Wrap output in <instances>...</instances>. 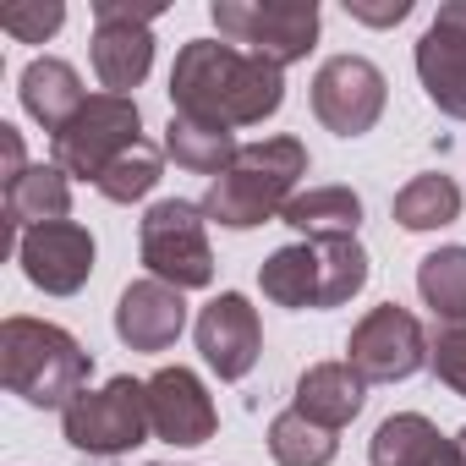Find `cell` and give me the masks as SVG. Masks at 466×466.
<instances>
[{
    "label": "cell",
    "mask_w": 466,
    "mask_h": 466,
    "mask_svg": "<svg viewBox=\"0 0 466 466\" xmlns=\"http://www.w3.org/2000/svg\"><path fill=\"white\" fill-rule=\"evenodd\" d=\"M148 422L165 444H208L219 428V411L192 368H159L148 379Z\"/></svg>",
    "instance_id": "13"
},
{
    "label": "cell",
    "mask_w": 466,
    "mask_h": 466,
    "mask_svg": "<svg viewBox=\"0 0 466 466\" xmlns=\"http://www.w3.org/2000/svg\"><path fill=\"white\" fill-rule=\"evenodd\" d=\"M159 176H165V154L143 137V143H132V148H127V154H121L94 187H99L110 203H137V198H148V192L159 187Z\"/></svg>",
    "instance_id": "27"
},
{
    "label": "cell",
    "mask_w": 466,
    "mask_h": 466,
    "mask_svg": "<svg viewBox=\"0 0 466 466\" xmlns=\"http://www.w3.org/2000/svg\"><path fill=\"white\" fill-rule=\"evenodd\" d=\"M258 286L275 308H319V248L291 242V248L269 253L258 269Z\"/></svg>",
    "instance_id": "21"
},
{
    "label": "cell",
    "mask_w": 466,
    "mask_h": 466,
    "mask_svg": "<svg viewBox=\"0 0 466 466\" xmlns=\"http://www.w3.org/2000/svg\"><path fill=\"white\" fill-rule=\"evenodd\" d=\"M346 17L368 23V28H395L411 17V0H384V6H368V0H346Z\"/></svg>",
    "instance_id": "30"
},
{
    "label": "cell",
    "mask_w": 466,
    "mask_h": 466,
    "mask_svg": "<svg viewBox=\"0 0 466 466\" xmlns=\"http://www.w3.org/2000/svg\"><path fill=\"white\" fill-rule=\"evenodd\" d=\"M187 329V302L165 280H132L116 302V335L132 351H170Z\"/></svg>",
    "instance_id": "14"
},
{
    "label": "cell",
    "mask_w": 466,
    "mask_h": 466,
    "mask_svg": "<svg viewBox=\"0 0 466 466\" xmlns=\"http://www.w3.org/2000/svg\"><path fill=\"white\" fill-rule=\"evenodd\" d=\"M170 105L176 116L214 121V127H258L286 105V72L242 45L192 39L170 66Z\"/></svg>",
    "instance_id": "1"
},
{
    "label": "cell",
    "mask_w": 466,
    "mask_h": 466,
    "mask_svg": "<svg viewBox=\"0 0 466 466\" xmlns=\"http://www.w3.org/2000/svg\"><path fill=\"white\" fill-rule=\"evenodd\" d=\"M346 362H351L368 384H400V379H411V373L428 362V335H422V324H417L406 308L384 302V308H373V313L351 329Z\"/></svg>",
    "instance_id": "10"
},
{
    "label": "cell",
    "mask_w": 466,
    "mask_h": 466,
    "mask_svg": "<svg viewBox=\"0 0 466 466\" xmlns=\"http://www.w3.org/2000/svg\"><path fill=\"white\" fill-rule=\"evenodd\" d=\"M428 368L439 373V384H450L455 395H466V324H444L428 340Z\"/></svg>",
    "instance_id": "29"
},
{
    "label": "cell",
    "mask_w": 466,
    "mask_h": 466,
    "mask_svg": "<svg viewBox=\"0 0 466 466\" xmlns=\"http://www.w3.org/2000/svg\"><path fill=\"white\" fill-rule=\"evenodd\" d=\"M335 450H340V439L329 428L308 422L297 406L269 422V455H275V466H329Z\"/></svg>",
    "instance_id": "25"
},
{
    "label": "cell",
    "mask_w": 466,
    "mask_h": 466,
    "mask_svg": "<svg viewBox=\"0 0 466 466\" xmlns=\"http://www.w3.org/2000/svg\"><path fill=\"white\" fill-rule=\"evenodd\" d=\"M384 99H390V83L368 56H329L313 77V116L335 137L373 132L384 116Z\"/></svg>",
    "instance_id": "9"
},
{
    "label": "cell",
    "mask_w": 466,
    "mask_h": 466,
    "mask_svg": "<svg viewBox=\"0 0 466 466\" xmlns=\"http://www.w3.org/2000/svg\"><path fill=\"white\" fill-rule=\"evenodd\" d=\"M137 248H143L148 280H165V286H176V291H203V286H214V253H208V230H203V208H198V203L159 198V203L143 214Z\"/></svg>",
    "instance_id": "6"
},
{
    "label": "cell",
    "mask_w": 466,
    "mask_h": 466,
    "mask_svg": "<svg viewBox=\"0 0 466 466\" xmlns=\"http://www.w3.org/2000/svg\"><path fill=\"white\" fill-rule=\"evenodd\" d=\"M88 373H94V357L83 351L72 329L28 319V313H12L0 324V384L23 395L28 406L66 411L88 390Z\"/></svg>",
    "instance_id": "2"
},
{
    "label": "cell",
    "mask_w": 466,
    "mask_h": 466,
    "mask_svg": "<svg viewBox=\"0 0 466 466\" xmlns=\"http://www.w3.org/2000/svg\"><path fill=\"white\" fill-rule=\"evenodd\" d=\"M302 176H308V148L297 137L242 143L237 165L208 181L198 208H203V219H214L225 230H253V225H269L286 214Z\"/></svg>",
    "instance_id": "3"
},
{
    "label": "cell",
    "mask_w": 466,
    "mask_h": 466,
    "mask_svg": "<svg viewBox=\"0 0 466 466\" xmlns=\"http://www.w3.org/2000/svg\"><path fill=\"white\" fill-rule=\"evenodd\" d=\"M159 6H127V0H94V72L105 94H127L148 77L154 66V34L148 23Z\"/></svg>",
    "instance_id": "8"
},
{
    "label": "cell",
    "mask_w": 466,
    "mask_h": 466,
    "mask_svg": "<svg viewBox=\"0 0 466 466\" xmlns=\"http://www.w3.org/2000/svg\"><path fill=\"white\" fill-rule=\"evenodd\" d=\"M280 225L302 230L308 242H335V237H357L362 225V198L351 187H308L286 203Z\"/></svg>",
    "instance_id": "19"
},
{
    "label": "cell",
    "mask_w": 466,
    "mask_h": 466,
    "mask_svg": "<svg viewBox=\"0 0 466 466\" xmlns=\"http://www.w3.org/2000/svg\"><path fill=\"white\" fill-rule=\"evenodd\" d=\"M0 159H6V187L17 181V176H28V154H23V132L17 127H0Z\"/></svg>",
    "instance_id": "31"
},
{
    "label": "cell",
    "mask_w": 466,
    "mask_h": 466,
    "mask_svg": "<svg viewBox=\"0 0 466 466\" xmlns=\"http://www.w3.org/2000/svg\"><path fill=\"white\" fill-rule=\"evenodd\" d=\"M165 154L192 170V176H225L230 165H237L242 143L230 127H214V121H192V116H170L165 127Z\"/></svg>",
    "instance_id": "20"
},
{
    "label": "cell",
    "mask_w": 466,
    "mask_h": 466,
    "mask_svg": "<svg viewBox=\"0 0 466 466\" xmlns=\"http://www.w3.org/2000/svg\"><path fill=\"white\" fill-rule=\"evenodd\" d=\"M198 351H203V362H208L225 384L248 379L253 362H258V351H264L258 308H253L242 291H219V297L198 313Z\"/></svg>",
    "instance_id": "12"
},
{
    "label": "cell",
    "mask_w": 466,
    "mask_h": 466,
    "mask_svg": "<svg viewBox=\"0 0 466 466\" xmlns=\"http://www.w3.org/2000/svg\"><path fill=\"white\" fill-rule=\"evenodd\" d=\"M72 214V176L61 165H28V176H17L6 187V225L34 230V225H61Z\"/></svg>",
    "instance_id": "18"
},
{
    "label": "cell",
    "mask_w": 466,
    "mask_h": 466,
    "mask_svg": "<svg viewBox=\"0 0 466 466\" xmlns=\"http://www.w3.org/2000/svg\"><path fill=\"white\" fill-rule=\"evenodd\" d=\"M417 291L444 324H466V248H439L417 264Z\"/></svg>",
    "instance_id": "24"
},
{
    "label": "cell",
    "mask_w": 466,
    "mask_h": 466,
    "mask_svg": "<svg viewBox=\"0 0 466 466\" xmlns=\"http://www.w3.org/2000/svg\"><path fill=\"white\" fill-rule=\"evenodd\" d=\"M208 17L225 45H242V50L275 61L280 72L291 61H308V50L319 45L313 0H214Z\"/></svg>",
    "instance_id": "5"
},
{
    "label": "cell",
    "mask_w": 466,
    "mask_h": 466,
    "mask_svg": "<svg viewBox=\"0 0 466 466\" xmlns=\"http://www.w3.org/2000/svg\"><path fill=\"white\" fill-rule=\"evenodd\" d=\"M362 395H368V379L351 368V362H313L302 379H297V411L329 433H340L357 411H362Z\"/></svg>",
    "instance_id": "15"
},
{
    "label": "cell",
    "mask_w": 466,
    "mask_h": 466,
    "mask_svg": "<svg viewBox=\"0 0 466 466\" xmlns=\"http://www.w3.org/2000/svg\"><path fill=\"white\" fill-rule=\"evenodd\" d=\"M433 28H444V34H461V39H466V0H444L439 17H433Z\"/></svg>",
    "instance_id": "32"
},
{
    "label": "cell",
    "mask_w": 466,
    "mask_h": 466,
    "mask_svg": "<svg viewBox=\"0 0 466 466\" xmlns=\"http://www.w3.org/2000/svg\"><path fill=\"white\" fill-rule=\"evenodd\" d=\"M61 433L72 450L83 455H99V461H116L127 450H137L154 422H148V379H110L99 390H83L66 411H61Z\"/></svg>",
    "instance_id": "4"
},
{
    "label": "cell",
    "mask_w": 466,
    "mask_h": 466,
    "mask_svg": "<svg viewBox=\"0 0 466 466\" xmlns=\"http://www.w3.org/2000/svg\"><path fill=\"white\" fill-rule=\"evenodd\" d=\"M390 214H395V225H406V230H439V225H455V219H461V187H455L450 176H439V170L411 176V181L395 192Z\"/></svg>",
    "instance_id": "23"
},
{
    "label": "cell",
    "mask_w": 466,
    "mask_h": 466,
    "mask_svg": "<svg viewBox=\"0 0 466 466\" xmlns=\"http://www.w3.org/2000/svg\"><path fill=\"white\" fill-rule=\"evenodd\" d=\"M319 248V308H340L368 286V253L357 237H335V242H313Z\"/></svg>",
    "instance_id": "26"
},
{
    "label": "cell",
    "mask_w": 466,
    "mask_h": 466,
    "mask_svg": "<svg viewBox=\"0 0 466 466\" xmlns=\"http://www.w3.org/2000/svg\"><path fill=\"white\" fill-rule=\"evenodd\" d=\"M17 94H23V110H28L45 132H61V127L88 105L77 66L61 61V56H34V61L23 66V88H17Z\"/></svg>",
    "instance_id": "16"
},
{
    "label": "cell",
    "mask_w": 466,
    "mask_h": 466,
    "mask_svg": "<svg viewBox=\"0 0 466 466\" xmlns=\"http://www.w3.org/2000/svg\"><path fill=\"white\" fill-rule=\"evenodd\" d=\"M455 444H461V450H466V428H461V433H455Z\"/></svg>",
    "instance_id": "33"
},
{
    "label": "cell",
    "mask_w": 466,
    "mask_h": 466,
    "mask_svg": "<svg viewBox=\"0 0 466 466\" xmlns=\"http://www.w3.org/2000/svg\"><path fill=\"white\" fill-rule=\"evenodd\" d=\"M143 132V116H137V99L127 94H88V105L56 132L50 143V165H61L66 176H83V181H99Z\"/></svg>",
    "instance_id": "7"
},
{
    "label": "cell",
    "mask_w": 466,
    "mask_h": 466,
    "mask_svg": "<svg viewBox=\"0 0 466 466\" xmlns=\"http://www.w3.org/2000/svg\"><path fill=\"white\" fill-rule=\"evenodd\" d=\"M444 433L422 417V411H395L379 422L373 444H368V461L373 466H433Z\"/></svg>",
    "instance_id": "22"
},
{
    "label": "cell",
    "mask_w": 466,
    "mask_h": 466,
    "mask_svg": "<svg viewBox=\"0 0 466 466\" xmlns=\"http://www.w3.org/2000/svg\"><path fill=\"white\" fill-rule=\"evenodd\" d=\"M66 6L61 0H28V6H6L0 12V28H6L17 45H45L50 34H61Z\"/></svg>",
    "instance_id": "28"
},
{
    "label": "cell",
    "mask_w": 466,
    "mask_h": 466,
    "mask_svg": "<svg viewBox=\"0 0 466 466\" xmlns=\"http://www.w3.org/2000/svg\"><path fill=\"white\" fill-rule=\"evenodd\" d=\"M17 264L45 297H77L94 275V237L77 219L61 225H34L17 237Z\"/></svg>",
    "instance_id": "11"
},
{
    "label": "cell",
    "mask_w": 466,
    "mask_h": 466,
    "mask_svg": "<svg viewBox=\"0 0 466 466\" xmlns=\"http://www.w3.org/2000/svg\"><path fill=\"white\" fill-rule=\"evenodd\" d=\"M417 77H422V94L444 116L466 121V39L461 34H444L428 23V34L417 39Z\"/></svg>",
    "instance_id": "17"
}]
</instances>
